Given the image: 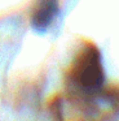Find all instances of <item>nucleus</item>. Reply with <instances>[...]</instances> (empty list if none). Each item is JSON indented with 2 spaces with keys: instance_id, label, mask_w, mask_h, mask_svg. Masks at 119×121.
I'll return each instance as SVG.
<instances>
[{
  "instance_id": "1",
  "label": "nucleus",
  "mask_w": 119,
  "mask_h": 121,
  "mask_svg": "<svg viewBox=\"0 0 119 121\" xmlns=\"http://www.w3.org/2000/svg\"><path fill=\"white\" fill-rule=\"evenodd\" d=\"M105 70L97 46L84 42L66 73V85L71 96L89 98L102 90Z\"/></svg>"
},
{
  "instance_id": "2",
  "label": "nucleus",
  "mask_w": 119,
  "mask_h": 121,
  "mask_svg": "<svg viewBox=\"0 0 119 121\" xmlns=\"http://www.w3.org/2000/svg\"><path fill=\"white\" fill-rule=\"evenodd\" d=\"M60 12L58 0H36L30 16L32 29L36 31H45Z\"/></svg>"
}]
</instances>
